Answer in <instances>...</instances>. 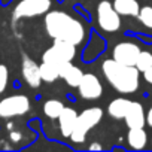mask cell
<instances>
[{
	"mask_svg": "<svg viewBox=\"0 0 152 152\" xmlns=\"http://www.w3.org/2000/svg\"><path fill=\"white\" fill-rule=\"evenodd\" d=\"M140 54V48L131 42H121L113 48L112 57L121 64L125 66H136L137 57Z\"/></svg>",
	"mask_w": 152,
	"mask_h": 152,
	"instance_id": "cell-8",
	"label": "cell"
},
{
	"mask_svg": "<svg viewBox=\"0 0 152 152\" xmlns=\"http://www.w3.org/2000/svg\"><path fill=\"white\" fill-rule=\"evenodd\" d=\"M97 23H99L100 28L103 31H107V33H113V31L119 30V27H121L119 14L115 11L113 5L110 2H107V0H103V2L99 3Z\"/></svg>",
	"mask_w": 152,
	"mask_h": 152,
	"instance_id": "cell-5",
	"label": "cell"
},
{
	"mask_svg": "<svg viewBox=\"0 0 152 152\" xmlns=\"http://www.w3.org/2000/svg\"><path fill=\"white\" fill-rule=\"evenodd\" d=\"M52 49L60 57L61 61H72L76 55V45L66 40H54Z\"/></svg>",
	"mask_w": 152,
	"mask_h": 152,
	"instance_id": "cell-13",
	"label": "cell"
},
{
	"mask_svg": "<svg viewBox=\"0 0 152 152\" xmlns=\"http://www.w3.org/2000/svg\"><path fill=\"white\" fill-rule=\"evenodd\" d=\"M106 81L121 94H133L139 88V70L136 66H125L116 60H106L102 64Z\"/></svg>",
	"mask_w": 152,
	"mask_h": 152,
	"instance_id": "cell-2",
	"label": "cell"
},
{
	"mask_svg": "<svg viewBox=\"0 0 152 152\" xmlns=\"http://www.w3.org/2000/svg\"><path fill=\"white\" fill-rule=\"evenodd\" d=\"M112 5L119 15L137 17L140 12V6L137 3V0H115Z\"/></svg>",
	"mask_w": 152,
	"mask_h": 152,
	"instance_id": "cell-14",
	"label": "cell"
},
{
	"mask_svg": "<svg viewBox=\"0 0 152 152\" xmlns=\"http://www.w3.org/2000/svg\"><path fill=\"white\" fill-rule=\"evenodd\" d=\"M23 76H24V81L31 87V88H39L42 81V76H40V67L39 64H36V61H33L28 57H24L23 60Z\"/></svg>",
	"mask_w": 152,
	"mask_h": 152,
	"instance_id": "cell-10",
	"label": "cell"
},
{
	"mask_svg": "<svg viewBox=\"0 0 152 152\" xmlns=\"http://www.w3.org/2000/svg\"><path fill=\"white\" fill-rule=\"evenodd\" d=\"M128 104H130V100H127V99H115L110 102L107 112L113 119H124V115L128 109Z\"/></svg>",
	"mask_w": 152,
	"mask_h": 152,
	"instance_id": "cell-16",
	"label": "cell"
},
{
	"mask_svg": "<svg viewBox=\"0 0 152 152\" xmlns=\"http://www.w3.org/2000/svg\"><path fill=\"white\" fill-rule=\"evenodd\" d=\"M78 90H79V96L85 100H96L103 93L102 82L93 73H84L82 79L78 85Z\"/></svg>",
	"mask_w": 152,
	"mask_h": 152,
	"instance_id": "cell-7",
	"label": "cell"
},
{
	"mask_svg": "<svg viewBox=\"0 0 152 152\" xmlns=\"http://www.w3.org/2000/svg\"><path fill=\"white\" fill-rule=\"evenodd\" d=\"M64 107L66 106L60 100H48V102L43 103V112L51 119H58V116H60V113L63 112Z\"/></svg>",
	"mask_w": 152,
	"mask_h": 152,
	"instance_id": "cell-18",
	"label": "cell"
},
{
	"mask_svg": "<svg viewBox=\"0 0 152 152\" xmlns=\"http://www.w3.org/2000/svg\"><path fill=\"white\" fill-rule=\"evenodd\" d=\"M143 76H145V81L152 85V67H149L148 70H145L143 72Z\"/></svg>",
	"mask_w": 152,
	"mask_h": 152,
	"instance_id": "cell-22",
	"label": "cell"
},
{
	"mask_svg": "<svg viewBox=\"0 0 152 152\" xmlns=\"http://www.w3.org/2000/svg\"><path fill=\"white\" fill-rule=\"evenodd\" d=\"M76 119H78V112L72 107H64L63 112L58 116V122H60V131L64 137H70L75 125H76Z\"/></svg>",
	"mask_w": 152,
	"mask_h": 152,
	"instance_id": "cell-12",
	"label": "cell"
},
{
	"mask_svg": "<svg viewBox=\"0 0 152 152\" xmlns=\"http://www.w3.org/2000/svg\"><path fill=\"white\" fill-rule=\"evenodd\" d=\"M45 28L46 33L54 40H66L76 46L85 40V34H87L81 21L61 11L46 12Z\"/></svg>",
	"mask_w": 152,
	"mask_h": 152,
	"instance_id": "cell-1",
	"label": "cell"
},
{
	"mask_svg": "<svg viewBox=\"0 0 152 152\" xmlns=\"http://www.w3.org/2000/svg\"><path fill=\"white\" fill-rule=\"evenodd\" d=\"M88 149H90V151H102L103 148H102V145H99V143H91Z\"/></svg>",
	"mask_w": 152,
	"mask_h": 152,
	"instance_id": "cell-24",
	"label": "cell"
},
{
	"mask_svg": "<svg viewBox=\"0 0 152 152\" xmlns=\"http://www.w3.org/2000/svg\"><path fill=\"white\" fill-rule=\"evenodd\" d=\"M124 121L128 128H143V125L146 122V115H145L143 106L137 102H130L128 109L124 115Z\"/></svg>",
	"mask_w": 152,
	"mask_h": 152,
	"instance_id": "cell-9",
	"label": "cell"
},
{
	"mask_svg": "<svg viewBox=\"0 0 152 152\" xmlns=\"http://www.w3.org/2000/svg\"><path fill=\"white\" fill-rule=\"evenodd\" d=\"M127 139H128V145L136 151L143 149L146 146V142H148V136H146V131L143 128H130Z\"/></svg>",
	"mask_w": 152,
	"mask_h": 152,
	"instance_id": "cell-15",
	"label": "cell"
},
{
	"mask_svg": "<svg viewBox=\"0 0 152 152\" xmlns=\"http://www.w3.org/2000/svg\"><path fill=\"white\" fill-rule=\"evenodd\" d=\"M136 67L139 72H145L149 67H152V54L148 51H140L137 61H136Z\"/></svg>",
	"mask_w": 152,
	"mask_h": 152,
	"instance_id": "cell-19",
	"label": "cell"
},
{
	"mask_svg": "<svg viewBox=\"0 0 152 152\" xmlns=\"http://www.w3.org/2000/svg\"><path fill=\"white\" fill-rule=\"evenodd\" d=\"M58 72H60V78H63L64 82L73 88H78L82 76H84V72L78 66L72 64V61H64L58 67Z\"/></svg>",
	"mask_w": 152,
	"mask_h": 152,
	"instance_id": "cell-11",
	"label": "cell"
},
{
	"mask_svg": "<svg viewBox=\"0 0 152 152\" xmlns=\"http://www.w3.org/2000/svg\"><path fill=\"white\" fill-rule=\"evenodd\" d=\"M51 9V0H21L14 9V18H31L39 17Z\"/></svg>",
	"mask_w": 152,
	"mask_h": 152,
	"instance_id": "cell-6",
	"label": "cell"
},
{
	"mask_svg": "<svg viewBox=\"0 0 152 152\" xmlns=\"http://www.w3.org/2000/svg\"><path fill=\"white\" fill-rule=\"evenodd\" d=\"M102 116H103V110L100 107H90V109H85L84 112L78 113L75 130L70 136L72 142H75V143L85 142L87 134L90 133L91 128H94L102 121Z\"/></svg>",
	"mask_w": 152,
	"mask_h": 152,
	"instance_id": "cell-3",
	"label": "cell"
},
{
	"mask_svg": "<svg viewBox=\"0 0 152 152\" xmlns=\"http://www.w3.org/2000/svg\"><path fill=\"white\" fill-rule=\"evenodd\" d=\"M139 20L140 23L148 27V28H152V8L151 6H143L140 8V12H139Z\"/></svg>",
	"mask_w": 152,
	"mask_h": 152,
	"instance_id": "cell-20",
	"label": "cell"
},
{
	"mask_svg": "<svg viewBox=\"0 0 152 152\" xmlns=\"http://www.w3.org/2000/svg\"><path fill=\"white\" fill-rule=\"evenodd\" d=\"M30 109V100L24 94H15L0 100V118H15L27 113Z\"/></svg>",
	"mask_w": 152,
	"mask_h": 152,
	"instance_id": "cell-4",
	"label": "cell"
},
{
	"mask_svg": "<svg viewBox=\"0 0 152 152\" xmlns=\"http://www.w3.org/2000/svg\"><path fill=\"white\" fill-rule=\"evenodd\" d=\"M8 81H9V72L8 67L5 64H0V94H2L6 87H8Z\"/></svg>",
	"mask_w": 152,
	"mask_h": 152,
	"instance_id": "cell-21",
	"label": "cell"
},
{
	"mask_svg": "<svg viewBox=\"0 0 152 152\" xmlns=\"http://www.w3.org/2000/svg\"><path fill=\"white\" fill-rule=\"evenodd\" d=\"M40 67V76H42V81L45 82H54L60 78V72H58V67L51 64V63H46V61H42V64L39 66Z\"/></svg>",
	"mask_w": 152,
	"mask_h": 152,
	"instance_id": "cell-17",
	"label": "cell"
},
{
	"mask_svg": "<svg viewBox=\"0 0 152 152\" xmlns=\"http://www.w3.org/2000/svg\"><path fill=\"white\" fill-rule=\"evenodd\" d=\"M146 122H148L149 127H152V106H151V109H149V112L146 115Z\"/></svg>",
	"mask_w": 152,
	"mask_h": 152,
	"instance_id": "cell-23",
	"label": "cell"
}]
</instances>
